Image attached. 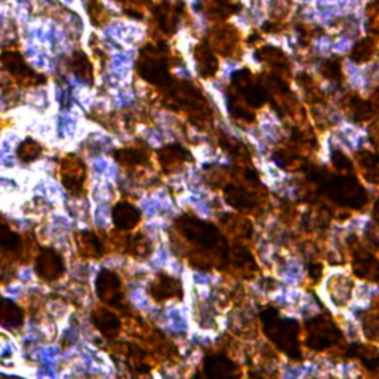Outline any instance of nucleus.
<instances>
[{"label": "nucleus", "instance_id": "obj_1", "mask_svg": "<svg viewBox=\"0 0 379 379\" xmlns=\"http://www.w3.org/2000/svg\"><path fill=\"white\" fill-rule=\"evenodd\" d=\"M342 75L345 85L353 92H357L362 97L371 95L375 86V80L371 70V61L359 62L350 57H344L341 62Z\"/></svg>", "mask_w": 379, "mask_h": 379}, {"label": "nucleus", "instance_id": "obj_2", "mask_svg": "<svg viewBox=\"0 0 379 379\" xmlns=\"http://www.w3.org/2000/svg\"><path fill=\"white\" fill-rule=\"evenodd\" d=\"M280 258V257H279ZM275 268L276 280L281 284H293V286H302V283L307 277V268H305V262L299 255L295 254H284L280 261H276L272 266Z\"/></svg>", "mask_w": 379, "mask_h": 379}, {"label": "nucleus", "instance_id": "obj_3", "mask_svg": "<svg viewBox=\"0 0 379 379\" xmlns=\"http://www.w3.org/2000/svg\"><path fill=\"white\" fill-rule=\"evenodd\" d=\"M61 181L71 194H82L86 180V169L76 156H67L59 166Z\"/></svg>", "mask_w": 379, "mask_h": 379}, {"label": "nucleus", "instance_id": "obj_4", "mask_svg": "<svg viewBox=\"0 0 379 379\" xmlns=\"http://www.w3.org/2000/svg\"><path fill=\"white\" fill-rule=\"evenodd\" d=\"M257 129L271 149L283 138V120L276 110L270 107L262 109L257 119Z\"/></svg>", "mask_w": 379, "mask_h": 379}, {"label": "nucleus", "instance_id": "obj_5", "mask_svg": "<svg viewBox=\"0 0 379 379\" xmlns=\"http://www.w3.org/2000/svg\"><path fill=\"white\" fill-rule=\"evenodd\" d=\"M36 272L45 281L58 280L64 272V262L54 249H41L36 257Z\"/></svg>", "mask_w": 379, "mask_h": 379}, {"label": "nucleus", "instance_id": "obj_6", "mask_svg": "<svg viewBox=\"0 0 379 379\" xmlns=\"http://www.w3.org/2000/svg\"><path fill=\"white\" fill-rule=\"evenodd\" d=\"M95 289H97L98 298L111 307L119 305L122 301V281L118 275L113 271H102L97 277L95 283Z\"/></svg>", "mask_w": 379, "mask_h": 379}, {"label": "nucleus", "instance_id": "obj_7", "mask_svg": "<svg viewBox=\"0 0 379 379\" xmlns=\"http://www.w3.org/2000/svg\"><path fill=\"white\" fill-rule=\"evenodd\" d=\"M200 83H202L203 92L207 95L209 101L218 110L221 118H230V100L225 92L224 83H221L215 76L205 79Z\"/></svg>", "mask_w": 379, "mask_h": 379}, {"label": "nucleus", "instance_id": "obj_8", "mask_svg": "<svg viewBox=\"0 0 379 379\" xmlns=\"http://www.w3.org/2000/svg\"><path fill=\"white\" fill-rule=\"evenodd\" d=\"M92 322L102 335L107 336V338H114V336L119 335L120 331V320L118 315H115L109 308H95L92 311Z\"/></svg>", "mask_w": 379, "mask_h": 379}, {"label": "nucleus", "instance_id": "obj_9", "mask_svg": "<svg viewBox=\"0 0 379 379\" xmlns=\"http://www.w3.org/2000/svg\"><path fill=\"white\" fill-rule=\"evenodd\" d=\"M0 61H2L5 68L10 73V76L21 83L31 82L36 79L35 73L31 71V68L26 64L23 57L17 54V52H5Z\"/></svg>", "mask_w": 379, "mask_h": 379}, {"label": "nucleus", "instance_id": "obj_10", "mask_svg": "<svg viewBox=\"0 0 379 379\" xmlns=\"http://www.w3.org/2000/svg\"><path fill=\"white\" fill-rule=\"evenodd\" d=\"M77 249L83 258L89 259H97L101 258L105 254V246L102 240L98 234L92 233V231H85V233H80L76 237Z\"/></svg>", "mask_w": 379, "mask_h": 379}, {"label": "nucleus", "instance_id": "obj_11", "mask_svg": "<svg viewBox=\"0 0 379 379\" xmlns=\"http://www.w3.org/2000/svg\"><path fill=\"white\" fill-rule=\"evenodd\" d=\"M140 210L128 202H120L113 209V223L119 230H131L140 223Z\"/></svg>", "mask_w": 379, "mask_h": 379}, {"label": "nucleus", "instance_id": "obj_12", "mask_svg": "<svg viewBox=\"0 0 379 379\" xmlns=\"http://www.w3.org/2000/svg\"><path fill=\"white\" fill-rule=\"evenodd\" d=\"M332 44H333V33L331 31L322 30L320 33L314 35L310 40V54L314 59H331L332 54Z\"/></svg>", "mask_w": 379, "mask_h": 379}, {"label": "nucleus", "instance_id": "obj_13", "mask_svg": "<svg viewBox=\"0 0 379 379\" xmlns=\"http://www.w3.org/2000/svg\"><path fill=\"white\" fill-rule=\"evenodd\" d=\"M245 70L243 62H241L240 58L236 57H225L223 59L218 61V67H216V73L215 77L224 83V85H230L231 82L236 79V76H239L241 71Z\"/></svg>", "mask_w": 379, "mask_h": 379}, {"label": "nucleus", "instance_id": "obj_14", "mask_svg": "<svg viewBox=\"0 0 379 379\" xmlns=\"http://www.w3.org/2000/svg\"><path fill=\"white\" fill-rule=\"evenodd\" d=\"M24 313L17 304L9 299H0V324L8 329H15L23 324Z\"/></svg>", "mask_w": 379, "mask_h": 379}, {"label": "nucleus", "instance_id": "obj_15", "mask_svg": "<svg viewBox=\"0 0 379 379\" xmlns=\"http://www.w3.org/2000/svg\"><path fill=\"white\" fill-rule=\"evenodd\" d=\"M188 10V24L194 31V35L200 37H206L212 31V21H210V15L202 8L187 9Z\"/></svg>", "mask_w": 379, "mask_h": 379}, {"label": "nucleus", "instance_id": "obj_16", "mask_svg": "<svg viewBox=\"0 0 379 379\" xmlns=\"http://www.w3.org/2000/svg\"><path fill=\"white\" fill-rule=\"evenodd\" d=\"M230 26L241 36H250L255 31V27L252 24V19L245 8L234 10V12L230 15Z\"/></svg>", "mask_w": 379, "mask_h": 379}, {"label": "nucleus", "instance_id": "obj_17", "mask_svg": "<svg viewBox=\"0 0 379 379\" xmlns=\"http://www.w3.org/2000/svg\"><path fill=\"white\" fill-rule=\"evenodd\" d=\"M0 249L10 252L21 249V239L10 230L2 218H0Z\"/></svg>", "mask_w": 379, "mask_h": 379}, {"label": "nucleus", "instance_id": "obj_18", "mask_svg": "<svg viewBox=\"0 0 379 379\" xmlns=\"http://www.w3.org/2000/svg\"><path fill=\"white\" fill-rule=\"evenodd\" d=\"M71 68L82 80H86V82L92 80V75H93L92 64L88 59V57L83 54V52H77V54L73 55Z\"/></svg>", "mask_w": 379, "mask_h": 379}, {"label": "nucleus", "instance_id": "obj_19", "mask_svg": "<svg viewBox=\"0 0 379 379\" xmlns=\"http://www.w3.org/2000/svg\"><path fill=\"white\" fill-rule=\"evenodd\" d=\"M41 154V145L35 140H26L18 147V157L23 162H35Z\"/></svg>", "mask_w": 379, "mask_h": 379}, {"label": "nucleus", "instance_id": "obj_20", "mask_svg": "<svg viewBox=\"0 0 379 379\" xmlns=\"http://www.w3.org/2000/svg\"><path fill=\"white\" fill-rule=\"evenodd\" d=\"M241 62H243L245 68H249L250 71H261L264 67V62H262L258 49L255 46H246L241 50Z\"/></svg>", "mask_w": 379, "mask_h": 379}, {"label": "nucleus", "instance_id": "obj_21", "mask_svg": "<svg viewBox=\"0 0 379 379\" xmlns=\"http://www.w3.org/2000/svg\"><path fill=\"white\" fill-rule=\"evenodd\" d=\"M333 376H340V378L362 376V369L355 362H335Z\"/></svg>", "mask_w": 379, "mask_h": 379}, {"label": "nucleus", "instance_id": "obj_22", "mask_svg": "<svg viewBox=\"0 0 379 379\" xmlns=\"http://www.w3.org/2000/svg\"><path fill=\"white\" fill-rule=\"evenodd\" d=\"M115 160H118L123 166H133V165H141L144 160V154L136 151L133 149H123L115 151Z\"/></svg>", "mask_w": 379, "mask_h": 379}, {"label": "nucleus", "instance_id": "obj_23", "mask_svg": "<svg viewBox=\"0 0 379 379\" xmlns=\"http://www.w3.org/2000/svg\"><path fill=\"white\" fill-rule=\"evenodd\" d=\"M109 10L105 9L101 3L95 2V0H92L91 6H88V14L91 15L93 23H97L98 26H102V23H105V21H109Z\"/></svg>", "mask_w": 379, "mask_h": 379}, {"label": "nucleus", "instance_id": "obj_24", "mask_svg": "<svg viewBox=\"0 0 379 379\" xmlns=\"http://www.w3.org/2000/svg\"><path fill=\"white\" fill-rule=\"evenodd\" d=\"M319 89L323 95H328L331 98H338L340 92H341V86L338 85V82L331 80V79H323L319 83Z\"/></svg>", "mask_w": 379, "mask_h": 379}, {"label": "nucleus", "instance_id": "obj_25", "mask_svg": "<svg viewBox=\"0 0 379 379\" xmlns=\"http://www.w3.org/2000/svg\"><path fill=\"white\" fill-rule=\"evenodd\" d=\"M174 76L178 77L180 80H194V75L192 73V70L188 68V66L185 64L184 61H181L180 64H175L172 68Z\"/></svg>", "mask_w": 379, "mask_h": 379}, {"label": "nucleus", "instance_id": "obj_26", "mask_svg": "<svg viewBox=\"0 0 379 379\" xmlns=\"http://www.w3.org/2000/svg\"><path fill=\"white\" fill-rule=\"evenodd\" d=\"M181 2L185 5L187 9H194V8H202L205 0H181Z\"/></svg>", "mask_w": 379, "mask_h": 379}, {"label": "nucleus", "instance_id": "obj_27", "mask_svg": "<svg viewBox=\"0 0 379 379\" xmlns=\"http://www.w3.org/2000/svg\"><path fill=\"white\" fill-rule=\"evenodd\" d=\"M355 2L357 3H359V5H364V6H369L372 2H373V0H355Z\"/></svg>", "mask_w": 379, "mask_h": 379}, {"label": "nucleus", "instance_id": "obj_28", "mask_svg": "<svg viewBox=\"0 0 379 379\" xmlns=\"http://www.w3.org/2000/svg\"><path fill=\"white\" fill-rule=\"evenodd\" d=\"M166 2H171V3H178V2H181V0H166Z\"/></svg>", "mask_w": 379, "mask_h": 379}]
</instances>
